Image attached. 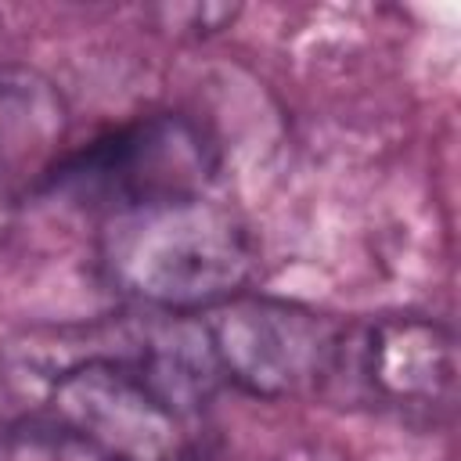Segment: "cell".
<instances>
[{
    "mask_svg": "<svg viewBox=\"0 0 461 461\" xmlns=\"http://www.w3.org/2000/svg\"><path fill=\"white\" fill-rule=\"evenodd\" d=\"M212 375L198 324L126 331L47 375L43 425L90 461H191Z\"/></svg>",
    "mask_w": 461,
    "mask_h": 461,
    "instance_id": "cell-1",
    "label": "cell"
},
{
    "mask_svg": "<svg viewBox=\"0 0 461 461\" xmlns=\"http://www.w3.org/2000/svg\"><path fill=\"white\" fill-rule=\"evenodd\" d=\"M97 263L126 299L166 317H198L245 292L259 249L234 205L194 191L104 216Z\"/></svg>",
    "mask_w": 461,
    "mask_h": 461,
    "instance_id": "cell-2",
    "label": "cell"
},
{
    "mask_svg": "<svg viewBox=\"0 0 461 461\" xmlns=\"http://www.w3.org/2000/svg\"><path fill=\"white\" fill-rule=\"evenodd\" d=\"M205 357L238 389L281 400L331 389L346 324L303 303L234 295L198 313Z\"/></svg>",
    "mask_w": 461,
    "mask_h": 461,
    "instance_id": "cell-3",
    "label": "cell"
},
{
    "mask_svg": "<svg viewBox=\"0 0 461 461\" xmlns=\"http://www.w3.org/2000/svg\"><path fill=\"white\" fill-rule=\"evenodd\" d=\"M216 151L205 133L180 115H151L97 137L50 176L54 191L112 216L130 205L209 191Z\"/></svg>",
    "mask_w": 461,
    "mask_h": 461,
    "instance_id": "cell-4",
    "label": "cell"
},
{
    "mask_svg": "<svg viewBox=\"0 0 461 461\" xmlns=\"http://www.w3.org/2000/svg\"><path fill=\"white\" fill-rule=\"evenodd\" d=\"M457 385L450 328L421 313H389L346 324L331 389L403 418H436Z\"/></svg>",
    "mask_w": 461,
    "mask_h": 461,
    "instance_id": "cell-5",
    "label": "cell"
},
{
    "mask_svg": "<svg viewBox=\"0 0 461 461\" xmlns=\"http://www.w3.org/2000/svg\"><path fill=\"white\" fill-rule=\"evenodd\" d=\"M14 212H18V202H14V187H11V176H7V166L0 155V249L7 245V238L14 230Z\"/></svg>",
    "mask_w": 461,
    "mask_h": 461,
    "instance_id": "cell-6",
    "label": "cell"
}]
</instances>
